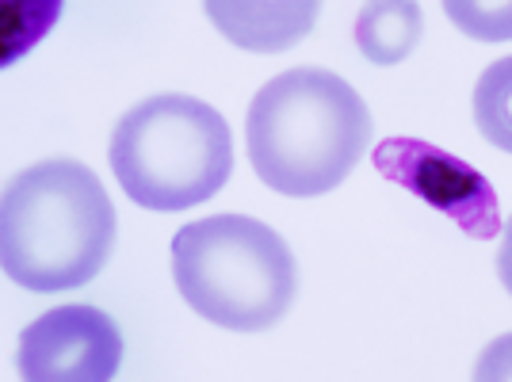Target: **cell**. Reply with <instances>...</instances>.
Returning a JSON list of instances; mask_svg holds the SVG:
<instances>
[{"label":"cell","mask_w":512,"mask_h":382,"mask_svg":"<svg viewBox=\"0 0 512 382\" xmlns=\"http://www.w3.org/2000/svg\"><path fill=\"white\" fill-rule=\"evenodd\" d=\"M123 363V333L96 306H54L20 333L23 382H111Z\"/></svg>","instance_id":"5b68a950"},{"label":"cell","mask_w":512,"mask_h":382,"mask_svg":"<svg viewBox=\"0 0 512 382\" xmlns=\"http://www.w3.org/2000/svg\"><path fill=\"white\" fill-rule=\"evenodd\" d=\"M497 276H501L505 291L512 295V218L505 222V234H501V253H497Z\"/></svg>","instance_id":"4fadbf2b"},{"label":"cell","mask_w":512,"mask_h":382,"mask_svg":"<svg viewBox=\"0 0 512 382\" xmlns=\"http://www.w3.org/2000/svg\"><path fill=\"white\" fill-rule=\"evenodd\" d=\"M214 31L253 54H279L302 43L318 23L321 0H203Z\"/></svg>","instance_id":"52a82bcc"},{"label":"cell","mask_w":512,"mask_h":382,"mask_svg":"<svg viewBox=\"0 0 512 382\" xmlns=\"http://www.w3.org/2000/svg\"><path fill=\"white\" fill-rule=\"evenodd\" d=\"M253 172L279 195L314 199L348 180L371 146V111L329 69H287L260 88L245 115Z\"/></svg>","instance_id":"6da1fadb"},{"label":"cell","mask_w":512,"mask_h":382,"mask_svg":"<svg viewBox=\"0 0 512 382\" xmlns=\"http://www.w3.org/2000/svg\"><path fill=\"white\" fill-rule=\"evenodd\" d=\"M474 123L501 153H512V54L486 65L474 85Z\"/></svg>","instance_id":"30bf717a"},{"label":"cell","mask_w":512,"mask_h":382,"mask_svg":"<svg viewBox=\"0 0 512 382\" xmlns=\"http://www.w3.org/2000/svg\"><path fill=\"white\" fill-rule=\"evenodd\" d=\"M448 20L478 43H512V0H440Z\"/></svg>","instance_id":"8fae6325"},{"label":"cell","mask_w":512,"mask_h":382,"mask_svg":"<svg viewBox=\"0 0 512 382\" xmlns=\"http://www.w3.org/2000/svg\"><path fill=\"white\" fill-rule=\"evenodd\" d=\"M375 169L390 176L394 184L417 191L425 203H432L459 230L478 241H490L501 234V214H497V195L482 172L463 165L444 149L409 142V138H390L375 153Z\"/></svg>","instance_id":"8992f818"},{"label":"cell","mask_w":512,"mask_h":382,"mask_svg":"<svg viewBox=\"0 0 512 382\" xmlns=\"http://www.w3.org/2000/svg\"><path fill=\"white\" fill-rule=\"evenodd\" d=\"M65 0H0V69L27 58L62 20Z\"/></svg>","instance_id":"9c48e42d"},{"label":"cell","mask_w":512,"mask_h":382,"mask_svg":"<svg viewBox=\"0 0 512 382\" xmlns=\"http://www.w3.org/2000/svg\"><path fill=\"white\" fill-rule=\"evenodd\" d=\"M470 382H512V333L490 340L474 363Z\"/></svg>","instance_id":"7c38bea8"},{"label":"cell","mask_w":512,"mask_h":382,"mask_svg":"<svg viewBox=\"0 0 512 382\" xmlns=\"http://www.w3.org/2000/svg\"><path fill=\"white\" fill-rule=\"evenodd\" d=\"M425 16L417 0H367L356 16V46L371 65H398L417 50Z\"/></svg>","instance_id":"ba28073f"},{"label":"cell","mask_w":512,"mask_h":382,"mask_svg":"<svg viewBox=\"0 0 512 382\" xmlns=\"http://www.w3.org/2000/svg\"><path fill=\"white\" fill-rule=\"evenodd\" d=\"M119 188L146 211H188L234 172L226 119L195 96H150L119 119L107 149Z\"/></svg>","instance_id":"277c9868"},{"label":"cell","mask_w":512,"mask_h":382,"mask_svg":"<svg viewBox=\"0 0 512 382\" xmlns=\"http://www.w3.org/2000/svg\"><path fill=\"white\" fill-rule=\"evenodd\" d=\"M172 279L184 302L234 333L272 329L295 302V256L249 214H211L172 237Z\"/></svg>","instance_id":"3957f363"},{"label":"cell","mask_w":512,"mask_h":382,"mask_svg":"<svg viewBox=\"0 0 512 382\" xmlns=\"http://www.w3.org/2000/svg\"><path fill=\"white\" fill-rule=\"evenodd\" d=\"M115 207L81 161H39L0 191V272L23 291H73L107 264Z\"/></svg>","instance_id":"7a4b0ae2"}]
</instances>
